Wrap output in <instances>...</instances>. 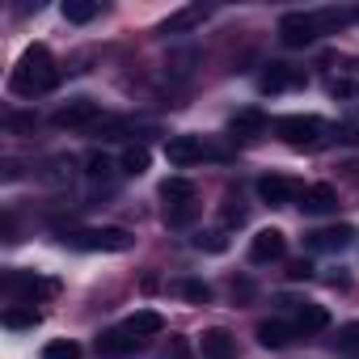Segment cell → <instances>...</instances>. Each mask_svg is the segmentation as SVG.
<instances>
[{
	"instance_id": "1",
	"label": "cell",
	"mask_w": 359,
	"mask_h": 359,
	"mask_svg": "<svg viewBox=\"0 0 359 359\" xmlns=\"http://www.w3.org/2000/svg\"><path fill=\"white\" fill-rule=\"evenodd\" d=\"M55 81H60V72H55V60H51V51H47L43 43L26 47L22 60H18L13 72H9V89H13L18 97H39V93H47V89H55Z\"/></svg>"
},
{
	"instance_id": "2",
	"label": "cell",
	"mask_w": 359,
	"mask_h": 359,
	"mask_svg": "<svg viewBox=\"0 0 359 359\" xmlns=\"http://www.w3.org/2000/svg\"><path fill=\"white\" fill-rule=\"evenodd\" d=\"M131 233L127 229H72V233H64V245H72V250H85V254H123V250H131Z\"/></svg>"
},
{
	"instance_id": "3",
	"label": "cell",
	"mask_w": 359,
	"mask_h": 359,
	"mask_svg": "<svg viewBox=\"0 0 359 359\" xmlns=\"http://www.w3.org/2000/svg\"><path fill=\"white\" fill-rule=\"evenodd\" d=\"M275 131H279L283 144H292V148H317L325 123H321L317 114H283V118L275 123Z\"/></svg>"
},
{
	"instance_id": "4",
	"label": "cell",
	"mask_w": 359,
	"mask_h": 359,
	"mask_svg": "<svg viewBox=\"0 0 359 359\" xmlns=\"http://www.w3.org/2000/svg\"><path fill=\"white\" fill-rule=\"evenodd\" d=\"M5 292L18 296V304H30V309H34L39 300L55 296L60 283H55V279H43V275H30V271H9V275H5Z\"/></svg>"
},
{
	"instance_id": "5",
	"label": "cell",
	"mask_w": 359,
	"mask_h": 359,
	"mask_svg": "<svg viewBox=\"0 0 359 359\" xmlns=\"http://www.w3.org/2000/svg\"><path fill=\"white\" fill-rule=\"evenodd\" d=\"M317 34H321V26H317L313 13H287V18L279 22V43L292 47V51H296V47H313Z\"/></svg>"
},
{
	"instance_id": "6",
	"label": "cell",
	"mask_w": 359,
	"mask_h": 359,
	"mask_svg": "<svg viewBox=\"0 0 359 359\" xmlns=\"http://www.w3.org/2000/svg\"><path fill=\"white\" fill-rule=\"evenodd\" d=\"M102 118V106L93 102V97H76V102H68V106H60L55 110V127H64V131H81V127H93Z\"/></svg>"
},
{
	"instance_id": "7",
	"label": "cell",
	"mask_w": 359,
	"mask_h": 359,
	"mask_svg": "<svg viewBox=\"0 0 359 359\" xmlns=\"http://www.w3.org/2000/svg\"><path fill=\"white\" fill-rule=\"evenodd\" d=\"M283 254H287V237H283L279 229H262V233H254V241H250V262H254V266L279 262Z\"/></svg>"
},
{
	"instance_id": "8",
	"label": "cell",
	"mask_w": 359,
	"mask_h": 359,
	"mask_svg": "<svg viewBox=\"0 0 359 359\" xmlns=\"http://www.w3.org/2000/svg\"><path fill=\"white\" fill-rule=\"evenodd\" d=\"M165 156H169V165L187 169V165H199V161L208 156V148H203V140H195V135H173V140L165 144Z\"/></svg>"
},
{
	"instance_id": "9",
	"label": "cell",
	"mask_w": 359,
	"mask_h": 359,
	"mask_svg": "<svg viewBox=\"0 0 359 359\" xmlns=\"http://www.w3.org/2000/svg\"><path fill=\"white\" fill-rule=\"evenodd\" d=\"M258 195H262V203H271V208H283V203H292V199L300 195V187L292 182V177L266 173V177H258Z\"/></svg>"
},
{
	"instance_id": "10",
	"label": "cell",
	"mask_w": 359,
	"mask_h": 359,
	"mask_svg": "<svg viewBox=\"0 0 359 359\" xmlns=\"http://www.w3.org/2000/svg\"><path fill=\"white\" fill-rule=\"evenodd\" d=\"M334 208H338V191H334V187L317 182V187L300 191V212H304V216H325V212H334Z\"/></svg>"
},
{
	"instance_id": "11",
	"label": "cell",
	"mask_w": 359,
	"mask_h": 359,
	"mask_svg": "<svg viewBox=\"0 0 359 359\" xmlns=\"http://www.w3.org/2000/svg\"><path fill=\"white\" fill-rule=\"evenodd\" d=\"M199 351H203V359H237V338L229 330H203Z\"/></svg>"
},
{
	"instance_id": "12",
	"label": "cell",
	"mask_w": 359,
	"mask_h": 359,
	"mask_svg": "<svg viewBox=\"0 0 359 359\" xmlns=\"http://www.w3.org/2000/svg\"><path fill=\"white\" fill-rule=\"evenodd\" d=\"M296 85H304V72H296L287 64H271L262 72V89L266 93H283V89H296Z\"/></svg>"
},
{
	"instance_id": "13",
	"label": "cell",
	"mask_w": 359,
	"mask_h": 359,
	"mask_svg": "<svg viewBox=\"0 0 359 359\" xmlns=\"http://www.w3.org/2000/svg\"><path fill=\"white\" fill-rule=\"evenodd\" d=\"M123 330H127L131 338H156V334L165 330V317L152 313V309H140V313H131V317L123 321Z\"/></svg>"
},
{
	"instance_id": "14",
	"label": "cell",
	"mask_w": 359,
	"mask_h": 359,
	"mask_svg": "<svg viewBox=\"0 0 359 359\" xmlns=\"http://www.w3.org/2000/svg\"><path fill=\"white\" fill-rule=\"evenodd\" d=\"M229 131H233L237 140H254V135L266 131V114H262V110H237V114L229 118Z\"/></svg>"
},
{
	"instance_id": "15",
	"label": "cell",
	"mask_w": 359,
	"mask_h": 359,
	"mask_svg": "<svg viewBox=\"0 0 359 359\" xmlns=\"http://www.w3.org/2000/svg\"><path fill=\"white\" fill-rule=\"evenodd\" d=\"M325 325H330V313L321 304H313V300H300L296 304V334H317Z\"/></svg>"
},
{
	"instance_id": "16",
	"label": "cell",
	"mask_w": 359,
	"mask_h": 359,
	"mask_svg": "<svg viewBox=\"0 0 359 359\" xmlns=\"http://www.w3.org/2000/svg\"><path fill=\"white\" fill-rule=\"evenodd\" d=\"M258 342L266 351H283L287 342H296V325H287V321H262L258 325Z\"/></svg>"
},
{
	"instance_id": "17",
	"label": "cell",
	"mask_w": 359,
	"mask_h": 359,
	"mask_svg": "<svg viewBox=\"0 0 359 359\" xmlns=\"http://www.w3.org/2000/svg\"><path fill=\"white\" fill-rule=\"evenodd\" d=\"M135 346H140V338H131L123 325H118V330H106V334L97 338V351H102V355H131Z\"/></svg>"
},
{
	"instance_id": "18",
	"label": "cell",
	"mask_w": 359,
	"mask_h": 359,
	"mask_svg": "<svg viewBox=\"0 0 359 359\" xmlns=\"http://www.w3.org/2000/svg\"><path fill=\"white\" fill-rule=\"evenodd\" d=\"M355 241V229L351 224H338V229H321L313 233V250H346Z\"/></svg>"
},
{
	"instance_id": "19",
	"label": "cell",
	"mask_w": 359,
	"mask_h": 359,
	"mask_svg": "<svg viewBox=\"0 0 359 359\" xmlns=\"http://www.w3.org/2000/svg\"><path fill=\"white\" fill-rule=\"evenodd\" d=\"M161 199H165V208L191 203V199H195V187L187 182V177H169V182H161Z\"/></svg>"
},
{
	"instance_id": "20",
	"label": "cell",
	"mask_w": 359,
	"mask_h": 359,
	"mask_svg": "<svg viewBox=\"0 0 359 359\" xmlns=\"http://www.w3.org/2000/svg\"><path fill=\"white\" fill-rule=\"evenodd\" d=\"M93 18H97V0H64V22L85 26V22H93Z\"/></svg>"
},
{
	"instance_id": "21",
	"label": "cell",
	"mask_w": 359,
	"mask_h": 359,
	"mask_svg": "<svg viewBox=\"0 0 359 359\" xmlns=\"http://www.w3.org/2000/svg\"><path fill=\"white\" fill-rule=\"evenodd\" d=\"M195 216H199V203H195V199H191V203L165 208V224H169V229H187V224H195Z\"/></svg>"
},
{
	"instance_id": "22",
	"label": "cell",
	"mask_w": 359,
	"mask_h": 359,
	"mask_svg": "<svg viewBox=\"0 0 359 359\" xmlns=\"http://www.w3.org/2000/svg\"><path fill=\"white\" fill-rule=\"evenodd\" d=\"M0 321H5L9 330H34V325H39V313H34V309H22V304H9Z\"/></svg>"
},
{
	"instance_id": "23",
	"label": "cell",
	"mask_w": 359,
	"mask_h": 359,
	"mask_svg": "<svg viewBox=\"0 0 359 359\" xmlns=\"http://www.w3.org/2000/svg\"><path fill=\"white\" fill-rule=\"evenodd\" d=\"M313 18H317V26H321V34H325V30H342V26H351L359 13H355V9H325V13H313Z\"/></svg>"
},
{
	"instance_id": "24",
	"label": "cell",
	"mask_w": 359,
	"mask_h": 359,
	"mask_svg": "<svg viewBox=\"0 0 359 359\" xmlns=\"http://www.w3.org/2000/svg\"><path fill=\"white\" fill-rule=\"evenodd\" d=\"M148 161H152V156H148V148H144V144H131V148L123 152V173H144V169H148Z\"/></svg>"
},
{
	"instance_id": "25",
	"label": "cell",
	"mask_w": 359,
	"mask_h": 359,
	"mask_svg": "<svg viewBox=\"0 0 359 359\" xmlns=\"http://www.w3.org/2000/svg\"><path fill=\"white\" fill-rule=\"evenodd\" d=\"M43 359H81V346L72 338H55V342L43 346Z\"/></svg>"
},
{
	"instance_id": "26",
	"label": "cell",
	"mask_w": 359,
	"mask_h": 359,
	"mask_svg": "<svg viewBox=\"0 0 359 359\" xmlns=\"http://www.w3.org/2000/svg\"><path fill=\"white\" fill-rule=\"evenodd\" d=\"M338 351L359 355V321H351V325H342V330H338Z\"/></svg>"
},
{
	"instance_id": "27",
	"label": "cell",
	"mask_w": 359,
	"mask_h": 359,
	"mask_svg": "<svg viewBox=\"0 0 359 359\" xmlns=\"http://www.w3.org/2000/svg\"><path fill=\"white\" fill-rule=\"evenodd\" d=\"M330 97H342V102H355V97H359V85H355L351 76H338V81H330Z\"/></svg>"
},
{
	"instance_id": "28",
	"label": "cell",
	"mask_w": 359,
	"mask_h": 359,
	"mask_svg": "<svg viewBox=\"0 0 359 359\" xmlns=\"http://www.w3.org/2000/svg\"><path fill=\"white\" fill-rule=\"evenodd\" d=\"M195 245L208 250V254H224V250H229V237H224V233H199Z\"/></svg>"
},
{
	"instance_id": "29",
	"label": "cell",
	"mask_w": 359,
	"mask_h": 359,
	"mask_svg": "<svg viewBox=\"0 0 359 359\" xmlns=\"http://www.w3.org/2000/svg\"><path fill=\"white\" fill-rule=\"evenodd\" d=\"M182 296H187L191 304H208V300H212V287L199 283V279H187V283H182Z\"/></svg>"
},
{
	"instance_id": "30",
	"label": "cell",
	"mask_w": 359,
	"mask_h": 359,
	"mask_svg": "<svg viewBox=\"0 0 359 359\" xmlns=\"http://www.w3.org/2000/svg\"><path fill=\"white\" fill-rule=\"evenodd\" d=\"M203 18V9H187V13H177V18H169L165 22V34H173V30H187V26H195Z\"/></svg>"
},
{
	"instance_id": "31",
	"label": "cell",
	"mask_w": 359,
	"mask_h": 359,
	"mask_svg": "<svg viewBox=\"0 0 359 359\" xmlns=\"http://www.w3.org/2000/svg\"><path fill=\"white\" fill-rule=\"evenodd\" d=\"M156 359H191V346H187V338H169V346H165Z\"/></svg>"
},
{
	"instance_id": "32",
	"label": "cell",
	"mask_w": 359,
	"mask_h": 359,
	"mask_svg": "<svg viewBox=\"0 0 359 359\" xmlns=\"http://www.w3.org/2000/svg\"><path fill=\"white\" fill-rule=\"evenodd\" d=\"M334 140H338V144H359V127H355V123H338V127H334Z\"/></svg>"
},
{
	"instance_id": "33",
	"label": "cell",
	"mask_w": 359,
	"mask_h": 359,
	"mask_svg": "<svg viewBox=\"0 0 359 359\" xmlns=\"http://www.w3.org/2000/svg\"><path fill=\"white\" fill-rule=\"evenodd\" d=\"M106 173H110V161H106L102 152H93V156H89V177L97 182V177H106Z\"/></svg>"
},
{
	"instance_id": "34",
	"label": "cell",
	"mask_w": 359,
	"mask_h": 359,
	"mask_svg": "<svg viewBox=\"0 0 359 359\" xmlns=\"http://www.w3.org/2000/svg\"><path fill=\"white\" fill-rule=\"evenodd\" d=\"M287 279H313V262H309V258H296V262L287 266Z\"/></svg>"
},
{
	"instance_id": "35",
	"label": "cell",
	"mask_w": 359,
	"mask_h": 359,
	"mask_svg": "<svg viewBox=\"0 0 359 359\" xmlns=\"http://www.w3.org/2000/svg\"><path fill=\"white\" fill-rule=\"evenodd\" d=\"M224 224H237V229H241V224H245V208L229 199V208H224Z\"/></svg>"
}]
</instances>
